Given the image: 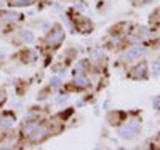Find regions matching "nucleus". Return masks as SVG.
Here are the masks:
<instances>
[{
	"mask_svg": "<svg viewBox=\"0 0 160 150\" xmlns=\"http://www.w3.org/2000/svg\"><path fill=\"white\" fill-rule=\"evenodd\" d=\"M62 40H64V32L61 29H58V31H53L50 34V37L47 38V43L50 46H58L59 43H62Z\"/></svg>",
	"mask_w": 160,
	"mask_h": 150,
	"instance_id": "obj_1",
	"label": "nucleus"
},
{
	"mask_svg": "<svg viewBox=\"0 0 160 150\" xmlns=\"http://www.w3.org/2000/svg\"><path fill=\"white\" fill-rule=\"evenodd\" d=\"M45 136H48V128H45V126H38V128L31 134V139H32L34 142H40V141H43Z\"/></svg>",
	"mask_w": 160,
	"mask_h": 150,
	"instance_id": "obj_2",
	"label": "nucleus"
},
{
	"mask_svg": "<svg viewBox=\"0 0 160 150\" xmlns=\"http://www.w3.org/2000/svg\"><path fill=\"white\" fill-rule=\"evenodd\" d=\"M142 53H144V50H142V48H139V46L131 48L130 51H127V59H128V61H133V59H136L138 56H141Z\"/></svg>",
	"mask_w": 160,
	"mask_h": 150,
	"instance_id": "obj_3",
	"label": "nucleus"
},
{
	"mask_svg": "<svg viewBox=\"0 0 160 150\" xmlns=\"http://www.w3.org/2000/svg\"><path fill=\"white\" fill-rule=\"evenodd\" d=\"M135 133H136V128H133L130 125L120 129V136H122V138H127V139H131L133 136H135Z\"/></svg>",
	"mask_w": 160,
	"mask_h": 150,
	"instance_id": "obj_4",
	"label": "nucleus"
},
{
	"mask_svg": "<svg viewBox=\"0 0 160 150\" xmlns=\"http://www.w3.org/2000/svg\"><path fill=\"white\" fill-rule=\"evenodd\" d=\"M74 83H75L77 86H80V88H87V86L90 85V80H88L85 75H75Z\"/></svg>",
	"mask_w": 160,
	"mask_h": 150,
	"instance_id": "obj_5",
	"label": "nucleus"
},
{
	"mask_svg": "<svg viewBox=\"0 0 160 150\" xmlns=\"http://www.w3.org/2000/svg\"><path fill=\"white\" fill-rule=\"evenodd\" d=\"M40 125H38V121H34V123H29V125H26L24 126V129H22V133H24V136H31L37 128H38Z\"/></svg>",
	"mask_w": 160,
	"mask_h": 150,
	"instance_id": "obj_6",
	"label": "nucleus"
},
{
	"mask_svg": "<svg viewBox=\"0 0 160 150\" xmlns=\"http://www.w3.org/2000/svg\"><path fill=\"white\" fill-rule=\"evenodd\" d=\"M0 16H2L3 19H7V21H18V18H19L18 13H13V11H2Z\"/></svg>",
	"mask_w": 160,
	"mask_h": 150,
	"instance_id": "obj_7",
	"label": "nucleus"
},
{
	"mask_svg": "<svg viewBox=\"0 0 160 150\" xmlns=\"http://www.w3.org/2000/svg\"><path fill=\"white\" fill-rule=\"evenodd\" d=\"M21 40L24 43H32L34 42V34L31 31H22L21 32Z\"/></svg>",
	"mask_w": 160,
	"mask_h": 150,
	"instance_id": "obj_8",
	"label": "nucleus"
},
{
	"mask_svg": "<svg viewBox=\"0 0 160 150\" xmlns=\"http://www.w3.org/2000/svg\"><path fill=\"white\" fill-rule=\"evenodd\" d=\"M144 75H146V65L144 64L136 65V74H133V77H135V78H141Z\"/></svg>",
	"mask_w": 160,
	"mask_h": 150,
	"instance_id": "obj_9",
	"label": "nucleus"
},
{
	"mask_svg": "<svg viewBox=\"0 0 160 150\" xmlns=\"http://www.w3.org/2000/svg\"><path fill=\"white\" fill-rule=\"evenodd\" d=\"M13 118H10V117H3L2 120H0V125H2L3 128H10V126H13Z\"/></svg>",
	"mask_w": 160,
	"mask_h": 150,
	"instance_id": "obj_10",
	"label": "nucleus"
},
{
	"mask_svg": "<svg viewBox=\"0 0 160 150\" xmlns=\"http://www.w3.org/2000/svg\"><path fill=\"white\" fill-rule=\"evenodd\" d=\"M13 3H15L16 7H28V5L32 3V0H15Z\"/></svg>",
	"mask_w": 160,
	"mask_h": 150,
	"instance_id": "obj_11",
	"label": "nucleus"
},
{
	"mask_svg": "<svg viewBox=\"0 0 160 150\" xmlns=\"http://www.w3.org/2000/svg\"><path fill=\"white\" fill-rule=\"evenodd\" d=\"M50 83H51L53 88H59V86H61V78H59V77H53V78L50 80Z\"/></svg>",
	"mask_w": 160,
	"mask_h": 150,
	"instance_id": "obj_12",
	"label": "nucleus"
},
{
	"mask_svg": "<svg viewBox=\"0 0 160 150\" xmlns=\"http://www.w3.org/2000/svg\"><path fill=\"white\" fill-rule=\"evenodd\" d=\"M101 56H102V53H101L99 50L93 53V59H101Z\"/></svg>",
	"mask_w": 160,
	"mask_h": 150,
	"instance_id": "obj_13",
	"label": "nucleus"
},
{
	"mask_svg": "<svg viewBox=\"0 0 160 150\" xmlns=\"http://www.w3.org/2000/svg\"><path fill=\"white\" fill-rule=\"evenodd\" d=\"M66 101H68V98H66V96H59V98H58V102H59V104H62V102H66Z\"/></svg>",
	"mask_w": 160,
	"mask_h": 150,
	"instance_id": "obj_14",
	"label": "nucleus"
},
{
	"mask_svg": "<svg viewBox=\"0 0 160 150\" xmlns=\"http://www.w3.org/2000/svg\"><path fill=\"white\" fill-rule=\"evenodd\" d=\"M3 98H5V91H3L2 88H0V101H2Z\"/></svg>",
	"mask_w": 160,
	"mask_h": 150,
	"instance_id": "obj_15",
	"label": "nucleus"
}]
</instances>
